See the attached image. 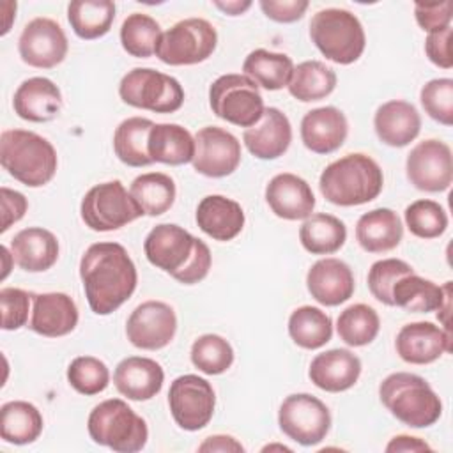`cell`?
<instances>
[{"label": "cell", "instance_id": "cell-41", "mask_svg": "<svg viewBox=\"0 0 453 453\" xmlns=\"http://www.w3.org/2000/svg\"><path fill=\"white\" fill-rule=\"evenodd\" d=\"M380 329V319L377 311L365 304L347 306L336 319V333L349 347H363L372 343Z\"/></svg>", "mask_w": 453, "mask_h": 453}, {"label": "cell", "instance_id": "cell-46", "mask_svg": "<svg viewBox=\"0 0 453 453\" xmlns=\"http://www.w3.org/2000/svg\"><path fill=\"white\" fill-rule=\"evenodd\" d=\"M414 269L400 258H382L372 264L368 271V288L372 296L386 304V306H395L393 304V287L395 283L407 274H412Z\"/></svg>", "mask_w": 453, "mask_h": 453}, {"label": "cell", "instance_id": "cell-56", "mask_svg": "<svg viewBox=\"0 0 453 453\" xmlns=\"http://www.w3.org/2000/svg\"><path fill=\"white\" fill-rule=\"evenodd\" d=\"M0 253H2V262H4V273H2V280H5L7 278V274H9V271H11V264H9V260H14V257H12V253L9 251V248L7 246H2L0 248Z\"/></svg>", "mask_w": 453, "mask_h": 453}, {"label": "cell", "instance_id": "cell-42", "mask_svg": "<svg viewBox=\"0 0 453 453\" xmlns=\"http://www.w3.org/2000/svg\"><path fill=\"white\" fill-rule=\"evenodd\" d=\"M161 34V27L154 18L149 14L133 12L122 21L120 44L131 57L149 58L156 53Z\"/></svg>", "mask_w": 453, "mask_h": 453}, {"label": "cell", "instance_id": "cell-33", "mask_svg": "<svg viewBox=\"0 0 453 453\" xmlns=\"http://www.w3.org/2000/svg\"><path fill=\"white\" fill-rule=\"evenodd\" d=\"M41 411L25 400H12L0 409V437L16 446L30 444L42 432Z\"/></svg>", "mask_w": 453, "mask_h": 453}, {"label": "cell", "instance_id": "cell-49", "mask_svg": "<svg viewBox=\"0 0 453 453\" xmlns=\"http://www.w3.org/2000/svg\"><path fill=\"white\" fill-rule=\"evenodd\" d=\"M414 16L418 25L425 32H437L446 27H451L453 18V4L451 0H444L441 4H414Z\"/></svg>", "mask_w": 453, "mask_h": 453}, {"label": "cell", "instance_id": "cell-52", "mask_svg": "<svg viewBox=\"0 0 453 453\" xmlns=\"http://www.w3.org/2000/svg\"><path fill=\"white\" fill-rule=\"evenodd\" d=\"M0 202H2V226L0 232H7L14 223H18L27 209H28V202L25 198L23 193L11 189L7 186L0 188Z\"/></svg>", "mask_w": 453, "mask_h": 453}, {"label": "cell", "instance_id": "cell-2", "mask_svg": "<svg viewBox=\"0 0 453 453\" xmlns=\"http://www.w3.org/2000/svg\"><path fill=\"white\" fill-rule=\"evenodd\" d=\"M147 260L182 285L202 281L211 269L209 246L175 223L156 225L143 241Z\"/></svg>", "mask_w": 453, "mask_h": 453}, {"label": "cell", "instance_id": "cell-6", "mask_svg": "<svg viewBox=\"0 0 453 453\" xmlns=\"http://www.w3.org/2000/svg\"><path fill=\"white\" fill-rule=\"evenodd\" d=\"M90 439L117 453H136L145 448L149 428L124 400L108 398L97 403L87 419Z\"/></svg>", "mask_w": 453, "mask_h": 453}, {"label": "cell", "instance_id": "cell-21", "mask_svg": "<svg viewBox=\"0 0 453 453\" xmlns=\"http://www.w3.org/2000/svg\"><path fill=\"white\" fill-rule=\"evenodd\" d=\"M32 315L28 327L48 338L65 336L78 324V308L71 296L64 292L32 294Z\"/></svg>", "mask_w": 453, "mask_h": 453}, {"label": "cell", "instance_id": "cell-24", "mask_svg": "<svg viewBox=\"0 0 453 453\" xmlns=\"http://www.w3.org/2000/svg\"><path fill=\"white\" fill-rule=\"evenodd\" d=\"M165 382L161 365L150 357L129 356L122 359L113 372V384L117 391L127 400L145 402L154 398Z\"/></svg>", "mask_w": 453, "mask_h": 453}, {"label": "cell", "instance_id": "cell-51", "mask_svg": "<svg viewBox=\"0 0 453 453\" xmlns=\"http://www.w3.org/2000/svg\"><path fill=\"white\" fill-rule=\"evenodd\" d=\"M262 12L276 23H294L301 19L308 9L306 0H260Z\"/></svg>", "mask_w": 453, "mask_h": 453}, {"label": "cell", "instance_id": "cell-50", "mask_svg": "<svg viewBox=\"0 0 453 453\" xmlns=\"http://www.w3.org/2000/svg\"><path fill=\"white\" fill-rule=\"evenodd\" d=\"M425 53L434 65L441 69H451L453 67L451 27H446L437 32H430L425 39Z\"/></svg>", "mask_w": 453, "mask_h": 453}, {"label": "cell", "instance_id": "cell-57", "mask_svg": "<svg viewBox=\"0 0 453 453\" xmlns=\"http://www.w3.org/2000/svg\"><path fill=\"white\" fill-rule=\"evenodd\" d=\"M273 449H280V451H290V448L283 446V444H269V446H264L262 451H273Z\"/></svg>", "mask_w": 453, "mask_h": 453}, {"label": "cell", "instance_id": "cell-47", "mask_svg": "<svg viewBox=\"0 0 453 453\" xmlns=\"http://www.w3.org/2000/svg\"><path fill=\"white\" fill-rule=\"evenodd\" d=\"M419 101L425 113L442 126L453 124V80L434 78L421 87Z\"/></svg>", "mask_w": 453, "mask_h": 453}, {"label": "cell", "instance_id": "cell-15", "mask_svg": "<svg viewBox=\"0 0 453 453\" xmlns=\"http://www.w3.org/2000/svg\"><path fill=\"white\" fill-rule=\"evenodd\" d=\"M177 331V315L163 301H145L138 304L126 322L129 343L142 350H159L166 347Z\"/></svg>", "mask_w": 453, "mask_h": 453}, {"label": "cell", "instance_id": "cell-14", "mask_svg": "<svg viewBox=\"0 0 453 453\" xmlns=\"http://www.w3.org/2000/svg\"><path fill=\"white\" fill-rule=\"evenodd\" d=\"M405 173L409 182L419 191H446L453 180V156L449 145L435 138L419 142L407 154Z\"/></svg>", "mask_w": 453, "mask_h": 453}, {"label": "cell", "instance_id": "cell-36", "mask_svg": "<svg viewBox=\"0 0 453 453\" xmlns=\"http://www.w3.org/2000/svg\"><path fill=\"white\" fill-rule=\"evenodd\" d=\"M67 19L80 39H99L113 25L115 4L110 0H74L67 5Z\"/></svg>", "mask_w": 453, "mask_h": 453}, {"label": "cell", "instance_id": "cell-20", "mask_svg": "<svg viewBox=\"0 0 453 453\" xmlns=\"http://www.w3.org/2000/svg\"><path fill=\"white\" fill-rule=\"evenodd\" d=\"M265 202L271 211L288 221L306 219L315 207V195L310 184L296 173H278L265 186Z\"/></svg>", "mask_w": 453, "mask_h": 453}, {"label": "cell", "instance_id": "cell-38", "mask_svg": "<svg viewBox=\"0 0 453 453\" xmlns=\"http://www.w3.org/2000/svg\"><path fill=\"white\" fill-rule=\"evenodd\" d=\"M129 193L145 216H161L173 205L177 189L170 175L149 172L131 182Z\"/></svg>", "mask_w": 453, "mask_h": 453}, {"label": "cell", "instance_id": "cell-23", "mask_svg": "<svg viewBox=\"0 0 453 453\" xmlns=\"http://www.w3.org/2000/svg\"><path fill=\"white\" fill-rule=\"evenodd\" d=\"M361 375V359L349 349H331L317 354L308 370L310 380L322 391L342 393L350 389Z\"/></svg>", "mask_w": 453, "mask_h": 453}, {"label": "cell", "instance_id": "cell-12", "mask_svg": "<svg viewBox=\"0 0 453 453\" xmlns=\"http://www.w3.org/2000/svg\"><path fill=\"white\" fill-rule=\"evenodd\" d=\"M280 430L301 446H315L326 439L331 428L327 405L310 393L288 395L278 411Z\"/></svg>", "mask_w": 453, "mask_h": 453}, {"label": "cell", "instance_id": "cell-31", "mask_svg": "<svg viewBox=\"0 0 453 453\" xmlns=\"http://www.w3.org/2000/svg\"><path fill=\"white\" fill-rule=\"evenodd\" d=\"M393 304L414 313H428L442 308L448 297H451V281L444 287L435 285L432 280H425L418 274L402 276L393 287Z\"/></svg>", "mask_w": 453, "mask_h": 453}, {"label": "cell", "instance_id": "cell-35", "mask_svg": "<svg viewBox=\"0 0 453 453\" xmlns=\"http://www.w3.org/2000/svg\"><path fill=\"white\" fill-rule=\"evenodd\" d=\"M242 71L250 80L255 81L257 87L265 90H280L288 85L294 73V62L285 53L258 48L244 58Z\"/></svg>", "mask_w": 453, "mask_h": 453}, {"label": "cell", "instance_id": "cell-19", "mask_svg": "<svg viewBox=\"0 0 453 453\" xmlns=\"http://www.w3.org/2000/svg\"><path fill=\"white\" fill-rule=\"evenodd\" d=\"M310 296L324 306H338L354 294L356 281L352 269L340 258H320L306 274Z\"/></svg>", "mask_w": 453, "mask_h": 453}, {"label": "cell", "instance_id": "cell-44", "mask_svg": "<svg viewBox=\"0 0 453 453\" xmlns=\"http://www.w3.org/2000/svg\"><path fill=\"white\" fill-rule=\"evenodd\" d=\"M405 225L419 239H435L448 228V214L439 202L421 198L405 207Z\"/></svg>", "mask_w": 453, "mask_h": 453}, {"label": "cell", "instance_id": "cell-5", "mask_svg": "<svg viewBox=\"0 0 453 453\" xmlns=\"http://www.w3.org/2000/svg\"><path fill=\"white\" fill-rule=\"evenodd\" d=\"M382 405L403 425L432 426L442 414V402L432 386L416 373H389L379 386Z\"/></svg>", "mask_w": 453, "mask_h": 453}, {"label": "cell", "instance_id": "cell-18", "mask_svg": "<svg viewBox=\"0 0 453 453\" xmlns=\"http://www.w3.org/2000/svg\"><path fill=\"white\" fill-rule=\"evenodd\" d=\"M395 349L409 365H430L451 350V333L434 322H411L398 331Z\"/></svg>", "mask_w": 453, "mask_h": 453}, {"label": "cell", "instance_id": "cell-27", "mask_svg": "<svg viewBox=\"0 0 453 453\" xmlns=\"http://www.w3.org/2000/svg\"><path fill=\"white\" fill-rule=\"evenodd\" d=\"M373 127L382 143L389 147H405L419 134L421 117L414 104L402 99H391L377 108Z\"/></svg>", "mask_w": 453, "mask_h": 453}, {"label": "cell", "instance_id": "cell-26", "mask_svg": "<svg viewBox=\"0 0 453 453\" xmlns=\"http://www.w3.org/2000/svg\"><path fill=\"white\" fill-rule=\"evenodd\" d=\"M14 111L28 122L53 120L62 110L60 88L44 76H34L16 88L12 97Z\"/></svg>", "mask_w": 453, "mask_h": 453}, {"label": "cell", "instance_id": "cell-13", "mask_svg": "<svg viewBox=\"0 0 453 453\" xmlns=\"http://www.w3.org/2000/svg\"><path fill=\"white\" fill-rule=\"evenodd\" d=\"M168 405L173 421L188 432L209 425L216 407V395L211 382L195 373H186L170 384Z\"/></svg>", "mask_w": 453, "mask_h": 453}, {"label": "cell", "instance_id": "cell-40", "mask_svg": "<svg viewBox=\"0 0 453 453\" xmlns=\"http://www.w3.org/2000/svg\"><path fill=\"white\" fill-rule=\"evenodd\" d=\"M336 87V73L320 60H306L294 67L288 94L301 103L320 101Z\"/></svg>", "mask_w": 453, "mask_h": 453}, {"label": "cell", "instance_id": "cell-55", "mask_svg": "<svg viewBox=\"0 0 453 453\" xmlns=\"http://www.w3.org/2000/svg\"><path fill=\"white\" fill-rule=\"evenodd\" d=\"M214 5L228 14V16H239L242 12H246L251 7V2H239V0H232V2H214Z\"/></svg>", "mask_w": 453, "mask_h": 453}, {"label": "cell", "instance_id": "cell-45", "mask_svg": "<svg viewBox=\"0 0 453 453\" xmlns=\"http://www.w3.org/2000/svg\"><path fill=\"white\" fill-rule=\"evenodd\" d=\"M67 382L80 395L92 396L108 388L110 370L99 357L78 356L67 366Z\"/></svg>", "mask_w": 453, "mask_h": 453}, {"label": "cell", "instance_id": "cell-30", "mask_svg": "<svg viewBox=\"0 0 453 453\" xmlns=\"http://www.w3.org/2000/svg\"><path fill=\"white\" fill-rule=\"evenodd\" d=\"M403 237L400 216L388 207H379L361 214L356 223V241L368 253H386L395 250Z\"/></svg>", "mask_w": 453, "mask_h": 453}, {"label": "cell", "instance_id": "cell-1", "mask_svg": "<svg viewBox=\"0 0 453 453\" xmlns=\"http://www.w3.org/2000/svg\"><path fill=\"white\" fill-rule=\"evenodd\" d=\"M85 297L96 315H110L134 292L138 273L127 250L119 242H94L80 260Z\"/></svg>", "mask_w": 453, "mask_h": 453}, {"label": "cell", "instance_id": "cell-22", "mask_svg": "<svg viewBox=\"0 0 453 453\" xmlns=\"http://www.w3.org/2000/svg\"><path fill=\"white\" fill-rule=\"evenodd\" d=\"M349 134V122L336 106L310 110L301 120V140L315 154H331L338 150Z\"/></svg>", "mask_w": 453, "mask_h": 453}, {"label": "cell", "instance_id": "cell-8", "mask_svg": "<svg viewBox=\"0 0 453 453\" xmlns=\"http://www.w3.org/2000/svg\"><path fill=\"white\" fill-rule=\"evenodd\" d=\"M119 96L126 104L154 113H173L184 103L179 80L150 67L127 71L119 83Z\"/></svg>", "mask_w": 453, "mask_h": 453}, {"label": "cell", "instance_id": "cell-3", "mask_svg": "<svg viewBox=\"0 0 453 453\" xmlns=\"http://www.w3.org/2000/svg\"><path fill=\"white\" fill-rule=\"evenodd\" d=\"M382 186L380 166L363 152H352L329 163L319 179L322 196L340 207L368 203L380 195Z\"/></svg>", "mask_w": 453, "mask_h": 453}, {"label": "cell", "instance_id": "cell-25", "mask_svg": "<svg viewBox=\"0 0 453 453\" xmlns=\"http://www.w3.org/2000/svg\"><path fill=\"white\" fill-rule=\"evenodd\" d=\"M242 142L246 149L258 159H276L287 152L292 142V126L288 117L274 108L269 106L264 110L262 119L244 129Z\"/></svg>", "mask_w": 453, "mask_h": 453}, {"label": "cell", "instance_id": "cell-7", "mask_svg": "<svg viewBox=\"0 0 453 453\" xmlns=\"http://www.w3.org/2000/svg\"><path fill=\"white\" fill-rule=\"evenodd\" d=\"M310 37L327 60L340 65L356 62L366 46L365 28L357 16L338 7L320 9L311 16Z\"/></svg>", "mask_w": 453, "mask_h": 453}, {"label": "cell", "instance_id": "cell-43", "mask_svg": "<svg viewBox=\"0 0 453 453\" xmlns=\"http://www.w3.org/2000/svg\"><path fill=\"white\" fill-rule=\"evenodd\" d=\"M191 363L205 375H219L234 363L232 345L219 334L207 333L198 336L191 345Z\"/></svg>", "mask_w": 453, "mask_h": 453}, {"label": "cell", "instance_id": "cell-16", "mask_svg": "<svg viewBox=\"0 0 453 453\" xmlns=\"http://www.w3.org/2000/svg\"><path fill=\"white\" fill-rule=\"evenodd\" d=\"M69 50L62 27L51 18H34L28 21L18 39V51L25 64L37 69L58 65Z\"/></svg>", "mask_w": 453, "mask_h": 453}, {"label": "cell", "instance_id": "cell-54", "mask_svg": "<svg viewBox=\"0 0 453 453\" xmlns=\"http://www.w3.org/2000/svg\"><path fill=\"white\" fill-rule=\"evenodd\" d=\"M388 453H396V451H432V448L419 437L412 435H395L388 446Z\"/></svg>", "mask_w": 453, "mask_h": 453}, {"label": "cell", "instance_id": "cell-10", "mask_svg": "<svg viewBox=\"0 0 453 453\" xmlns=\"http://www.w3.org/2000/svg\"><path fill=\"white\" fill-rule=\"evenodd\" d=\"M83 223L94 232H111L143 216L120 180L92 186L80 203Z\"/></svg>", "mask_w": 453, "mask_h": 453}, {"label": "cell", "instance_id": "cell-9", "mask_svg": "<svg viewBox=\"0 0 453 453\" xmlns=\"http://www.w3.org/2000/svg\"><path fill=\"white\" fill-rule=\"evenodd\" d=\"M209 104L216 117L239 127L255 126L264 115V99L246 74H223L209 87Z\"/></svg>", "mask_w": 453, "mask_h": 453}, {"label": "cell", "instance_id": "cell-37", "mask_svg": "<svg viewBox=\"0 0 453 453\" xmlns=\"http://www.w3.org/2000/svg\"><path fill=\"white\" fill-rule=\"evenodd\" d=\"M154 122L145 117H129L122 120L113 133L115 156L127 166L142 168L152 163L147 152V140Z\"/></svg>", "mask_w": 453, "mask_h": 453}, {"label": "cell", "instance_id": "cell-34", "mask_svg": "<svg viewBox=\"0 0 453 453\" xmlns=\"http://www.w3.org/2000/svg\"><path fill=\"white\" fill-rule=\"evenodd\" d=\"M299 241L311 255H331L345 244L347 226L333 214L315 212L303 221L299 228Z\"/></svg>", "mask_w": 453, "mask_h": 453}, {"label": "cell", "instance_id": "cell-11", "mask_svg": "<svg viewBox=\"0 0 453 453\" xmlns=\"http://www.w3.org/2000/svg\"><path fill=\"white\" fill-rule=\"evenodd\" d=\"M218 44V32L203 18H186L161 34L156 57L166 65H193L207 60Z\"/></svg>", "mask_w": 453, "mask_h": 453}, {"label": "cell", "instance_id": "cell-28", "mask_svg": "<svg viewBox=\"0 0 453 453\" xmlns=\"http://www.w3.org/2000/svg\"><path fill=\"white\" fill-rule=\"evenodd\" d=\"M198 228L214 241H232L244 226V211L239 202L223 195H207L196 207Z\"/></svg>", "mask_w": 453, "mask_h": 453}, {"label": "cell", "instance_id": "cell-48", "mask_svg": "<svg viewBox=\"0 0 453 453\" xmlns=\"http://www.w3.org/2000/svg\"><path fill=\"white\" fill-rule=\"evenodd\" d=\"M32 294L18 287H4L0 290V308H2V329L16 331L28 322Z\"/></svg>", "mask_w": 453, "mask_h": 453}, {"label": "cell", "instance_id": "cell-29", "mask_svg": "<svg viewBox=\"0 0 453 453\" xmlns=\"http://www.w3.org/2000/svg\"><path fill=\"white\" fill-rule=\"evenodd\" d=\"M57 237L42 226H28L11 239L14 264L27 273H42L55 265L58 258Z\"/></svg>", "mask_w": 453, "mask_h": 453}, {"label": "cell", "instance_id": "cell-32", "mask_svg": "<svg viewBox=\"0 0 453 453\" xmlns=\"http://www.w3.org/2000/svg\"><path fill=\"white\" fill-rule=\"evenodd\" d=\"M147 152L152 163L186 165L195 156V136L179 124H154L149 133Z\"/></svg>", "mask_w": 453, "mask_h": 453}, {"label": "cell", "instance_id": "cell-4", "mask_svg": "<svg viewBox=\"0 0 453 453\" xmlns=\"http://www.w3.org/2000/svg\"><path fill=\"white\" fill-rule=\"evenodd\" d=\"M4 170L28 188L48 184L57 172V150L41 134L27 129H5L0 134Z\"/></svg>", "mask_w": 453, "mask_h": 453}, {"label": "cell", "instance_id": "cell-17", "mask_svg": "<svg viewBox=\"0 0 453 453\" xmlns=\"http://www.w3.org/2000/svg\"><path fill=\"white\" fill-rule=\"evenodd\" d=\"M195 172L219 179L234 173L241 163L239 140L223 127L205 126L195 134Z\"/></svg>", "mask_w": 453, "mask_h": 453}, {"label": "cell", "instance_id": "cell-53", "mask_svg": "<svg viewBox=\"0 0 453 453\" xmlns=\"http://www.w3.org/2000/svg\"><path fill=\"white\" fill-rule=\"evenodd\" d=\"M198 451H221V453H241L244 451V446L232 435H211L207 437L200 446Z\"/></svg>", "mask_w": 453, "mask_h": 453}, {"label": "cell", "instance_id": "cell-39", "mask_svg": "<svg viewBox=\"0 0 453 453\" xmlns=\"http://www.w3.org/2000/svg\"><path fill=\"white\" fill-rule=\"evenodd\" d=\"M288 334L296 345L306 350L324 347L333 336L331 317L317 306H299L288 317Z\"/></svg>", "mask_w": 453, "mask_h": 453}]
</instances>
